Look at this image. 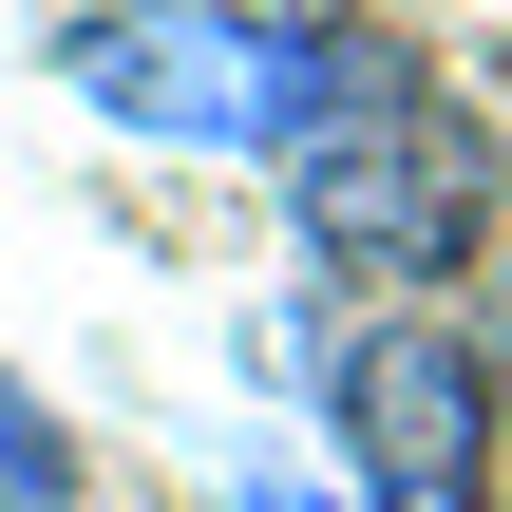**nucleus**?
<instances>
[{
    "instance_id": "5",
    "label": "nucleus",
    "mask_w": 512,
    "mask_h": 512,
    "mask_svg": "<svg viewBox=\"0 0 512 512\" xmlns=\"http://www.w3.org/2000/svg\"><path fill=\"white\" fill-rule=\"evenodd\" d=\"M228 512H342V475H304V456H247V475H228Z\"/></svg>"
},
{
    "instance_id": "4",
    "label": "nucleus",
    "mask_w": 512,
    "mask_h": 512,
    "mask_svg": "<svg viewBox=\"0 0 512 512\" xmlns=\"http://www.w3.org/2000/svg\"><path fill=\"white\" fill-rule=\"evenodd\" d=\"M76 494H95V456H76V418H57V399H38V380L0 361V512H76Z\"/></svg>"
},
{
    "instance_id": "2",
    "label": "nucleus",
    "mask_w": 512,
    "mask_h": 512,
    "mask_svg": "<svg viewBox=\"0 0 512 512\" xmlns=\"http://www.w3.org/2000/svg\"><path fill=\"white\" fill-rule=\"evenodd\" d=\"M285 57H304V19H266V0H76L57 19V95L95 133L228 152V171L285 152Z\"/></svg>"
},
{
    "instance_id": "1",
    "label": "nucleus",
    "mask_w": 512,
    "mask_h": 512,
    "mask_svg": "<svg viewBox=\"0 0 512 512\" xmlns=\"http://www.w3.org/2000/svg\"><path fill=\"white\" fill-rule=\"evenodd\" d=\"M285 228L361 285H456L475 228H494V133L456 114V76L380 19H304L285 57Z\"/></svg>"
},
{
    "instance_id": "3",
    "label": "nucleus",
    "mask_w": 512,
    "mask_h": 512,
    "mask_svg": "<svg viewBox=\"0 0 512 512\" xmlns=\"http://www.w3.org/2000/svg\"><path fill=\"white\" fill-rule=\"evenodd\" d=\"M323 437H342V512H512V399L437 304L323 361Z\"/></svg>"
}]
</instances>
